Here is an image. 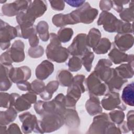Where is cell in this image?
<instances>
[{"label":"cell","instance_id":"obj_6","mask_svg":"<svg viewBox=\"0 0 134 134\" xmlns=\"http://www.w3.org/2000/svg\"><path fill=\"white\" fill-rule=\"evenodd\" d=\"M129 1H112V6L116 11L120 12L123 9V5L129 3Z\"/></svg>","mask_w":134,"mask_h":134},{"label":"cell","instance_id":"obj_1","mask_svg":"<svg viewBox=\"0 0 134 134\" xmlns=\"http://www.w3.org/2000/svg\"><path fill=\"white\" fill-rule=\"evenodd\" d=\"M97 14L98 10L96 9L92 8L88 2H85L82 7L72 12L71 15L76 17L80 16V17L84 18L83 22L89 23L93 21Z\"/></svg>","mask_w":134,"mask_h":134},{"label":"cell","instance_id":"obj_4","mask_svg":"<svg viewBox=\"0 0 134 134\" xmlns=\"http://www.w3.org/2000/svg\"><path fill=\"white\" fill-rule=\"evenodd\" d=\"M133 1L129 2L130 8H125L123 12L120 14V17L125 20H133Z\"/></svg>","mask_w":134,"mask_h":134},{"label":"cell","instance_id":"obj_3","mask_svg":"<svg viewBox=\"0 0 134 134\" xmlns=\"http://www.w3.org/2000/svg\"><path fill=\"white\" fill-rule=\"evenodd\" d=\"M121 98L127 105L133 106V82L127 85L124 88Z\"/></svg>","mask_w":134,"mask_h":134},{"label":"cell","instance_id":"obj_8","mask_svg":"<svg viewBox=\"0 0 134 134\" xmlns=\"http://www.w3.org/2000/svg\"><path fill=\"white\" fill-rule=\"evenodd\" d=\"M64 2L67 3L69 5L73 7H79L82 6L85 1H65Z\"/></svg>","mask_w":134,"mask_h":134},{"label":"cell","instance_id":"obj_5","mask_svg":"<svg viewBox=\"0 0 134 134\" xmlns=\"http://www.w3.org/2000/svg\"><path fill=\"white\" fill-rule=\"evenodd\" d=\"M49 3L52 8L54 10H63L65 6V2L63 1H49Z\"/></svg>","mask_w":134,"mask_h":134},{"label":"cell","instance_id":"obj_7","mask_svg":"<svg viewBox=\"0 0 134 134\" xmlns=\"http://www.w3.org/2000/svg\"><path fill=\"white\" fill-rule=\"evenodd\" d=\"M99 7L101 9L105 10H110L112 7L111 1H101L99 2Z\"/></svg>","mask_w":134,"mask_h":134},{"label":"cell","instance_id":"obj_2","mask_svg":"<svg viewBox=\"0 0 134 134\" xmlns=\"http://www.w3.org/2000/svg\"><path fill=\"white\" fill-rule=\"evenodd\" d=\"M47 3L44 1L36 0L31 1L27 9V13L30 16L39 17L47 10Z\"/></svg>","mask_w":134,"mask_h":134}]
</instances>
